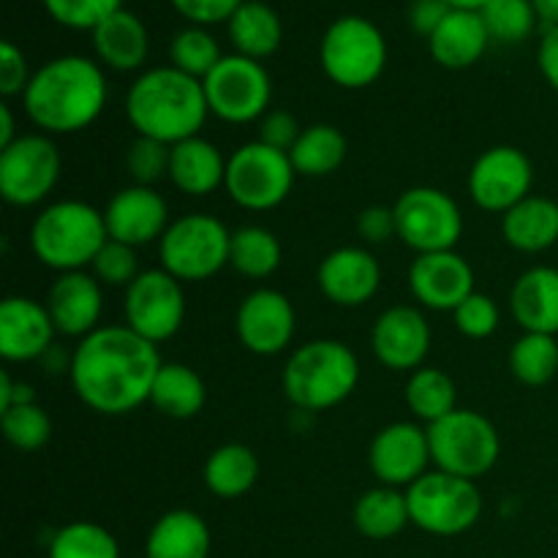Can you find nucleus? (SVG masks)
Listing matches in <instances>:
<instances>
[{
  "label": "nucleus",
  "mask_w": 558,
  "mask_h": 558,
  "mask_svg": "<svg viewBox=\"0 0 558 558\" xmlns=\"http://www.w3.org/2000/svg\"><path fill=\"white\" fill-rule=\"evenodd\" d=\"M161 365L156 343L145 341L125 325H109L76 343L69 376L76 398L90 412L123 417L142 403H150Z\"/></svg>",
  "instance_id": "nucleus-1"
},
{
  "label": "nucleus",
  "mask_w": 558,
  "mask_h": 558,
  "mask_svg": "<svg viewBox=\"0 0 558 558\" xmlns=\"http://www.w3.org/2000/svg\"><path fill=\"white\" fill-rule=\"evenodd\" d=\"M107 98V74L98 60L60 54L33 71L22 107L41 134L63 136L90 129L101 118Z\"/></svg>",
  "instance_id": "nucleus-2"
},
{
  "label": "nucleus",
  "mask_w": 558,
  "mask_h": 558,
  "mask_svg": "<svg viewBox=\"0 0 558 558\" xmlns=\"http://www.w3.org/2000/svg\"><path fill=\"white\" fill-rule=\"evenodd\" d=\"M210 107L202 80L183 74L174 65L147 69L134 80L125 96V118L136 136L158 140L163 145L199 136Z\"/></svg>",
  "instance_id": "nucleus-3"
},
{
  "label": "nucleus",
  "mask_w": 558,
  "mask_h": 558,
  "mask_svg": "<svg viewBox=\"0 0 558 558\" xmlns=\"http://www.w3.org/2000/svg\"><path fill=\"white\" fill-rule=\"evenodd\" d=\"M360 381V360L336 338H316L289 354L283 365V396L300 412H330L341 407Z\"/></svg>",
  "instance_id": "nucleus-4"
},
{
  "label": "nucleus",
  "mask_w": 558,
  "mask_h": 558,
  "mask_svg": "<svg viewBox=\"0 0 558 558\" xmlns=\"http://www.w3.org/2000/svg\"><path fill=\"white\" fill-rule=\"evenodd\" d=\"M109 240L104 210L82 199H60L44 207L31 223V251L54 272H76L93 265Z\"/></svg>",
  "instance_id": "nucleus-5"
},
{
  "label": "nucleus",
  "mask_w": 558,
  "mask_h": 558,
  "mask_svg": "<svg viewBox=\"0 0 558 558\" xmlns=\"http://www.w3.org/2000/svg\"><path fill=\"white\" fill-rule=\"evenodd\" d=\"M319 63L327 80L338 87H371L387 69L385 33L360 14L338 16L322 36Z\"/></svg>",
  "instance_id": "nucleus-6"
},
{
  "label": "nucleus",
  "mask_w": 558,
  "mask_h": 558,
  "mask_svg": "<svg viewBox=\"0 0 558 558\" xmlns=\"http://www.w3.org/2000/svg\"><path fill=\"white\" fill-rule=\"evenodd\" d=\"M232 232L207 213L174 218L158 240V259L169 276L183 281H207L229 265Z\"/></svg>",
  "instance_id": "nucleus-7"
},
{
  "label": "nucleus",
  "mask_w": 558,
  "mask_h": 558,
  "mask_svg": "<svg viewBox=\"0 0 558 558\" xmlns=\"http://www.w3.org/2000/svg\"><path fill=\"white\" fill-rule=\"evenodd\" d=\"M428 439L430 458L439 472L474 483L485 477L501 456V436L496 425L472 409H456L445 420L428 425Z\"/></svg>",
  "instance_id": "nucleus-8"
},
{
  "label": "nucleus",
  "mask_w": 558,
  "mask_h": 558,
  "mask_svg": "<svg viewBox=\"0 0 558 558\" xmlns=\"http://www.w3.org/2000/svg\"><path fill=\"white\" fill-rule=\"evenodd\" d=\"M412 523L434 537H458L477 526L483 494L474 480L434 469L407 488Z\"/></svg>",
  "instance_id": "nucleus-9"
},
{
  "label": "nucleus",
  "mask_w": 558,
  "mask_h": 558,
  "mask_svg": "<svg viewBox=\"0 0 558 558\" xmlns=\"http://www.w3.org/2000/svg\"><path fill=\"white\" fill-rule=\"evenodd\" d=\"M298 172L292 167L289 153L276 150L265 142L254 140L240 145L227 158V189L229 199L243 210L265 213L276 210L292 194V185Z\"/></svg>",
  "instance_id": "nucleus-10"
},
{
  "label": "nucleus",
  "mask_w": 558,
  "mask_h": 558,
  "mask_svg": "<svg viewBox=\"0 0 558 558\" xmlns=\"http://www.w3.org/2000/svg\"><path fill=\"white\" fill-rule=\"evenodd\" d=\"M396 210V232L407 248L414 254H436V251H456L463 238V213L447 191L434 185H414L403 191Z\"/></svg>",
  "instance_id": "nucleus-11"
},
{
  "label": "nucleus",
  "mask_w": 558,
  "mask_h": 558,
  "mask_svg": "<svg viewBox=\"0 0 558 558\" xmlns=\"http://www.w3.org/2000/svg\"><path fill=\"white\" fill-rule=\"evenodd\" d=\"M210 114L223 123H254L270 112L272 80L262 60L245 54H223L221 63L202 80Z\"/></svg>",
  "instance_id": "nucleus-12"
},
{
  "label": "nucleus",
  "mask_w": 558,
  "mask_h": 558,
  "mask_svg": "<svg viewBox=\"0 0 558 558\" xmlns=\"http://www.w3.org/2000/svg\"><path fill=\"white\" fill-rule=\"evenodd\" d=\"M63 169L58 145L47 134H20L0 150V196L11 207H36L54 191Z\"/></svg>",
  "instance_id": "nucleus-13"
},
{
  "label": "nucleus",
  "mask_w": 558,
  "mask_h": 558,
  "mask_svg": "<svg viewBox=\"0 0 558 558\" xmlns=\"http://www.w3.org/2000/svg\"><path fill=\"white\" fill-rule=\"evenodd\" d=\"M125 327L150 343H163L174 338L185 319L183 283L169 276L163 267L142 270L136 281L125 289L123 300Z\"/></svg>",
  "instance_id": "nucleus-14"
},
{
  "label": "nucleus",
  "mask_w": 558,
  "mask_h": 558,
  "mask_svg": "<svg viewBox=\"0 0 558 558\" xmlns=\"http://www.w3.org/2000/svg\"><path fill=\"white\" fill-rule=\"evenodd\" d=\"M534 167L521 147L496 145L488 147L469 169V196L485 213L507 210L532 196Z\"/></svg>",
  "instance_id": "nucleus-15"
},
{
  "label": "nucleus",
  "mask_w": 558,
  "mask_h": 558,
  "mask_svg": "<svg viewBox=\"0 0 558 558\" xmlns=\"http://www.w3.org/2000/svg\"><path fill=\"white\" fill-rule=\"evenodd\" d=\"M430 439L428 428L417 423H390L374 436L368 450V466L379 485L403 488L414 485L423 474H428Z\"/></svg>",
  "instance_id": "nucleus-16"
},
{
  "label": "nucleus",
  "mask_w": 558,
  "mask_h": 558,
  "mask_svg": "<svg viewBox=\"0 0 558 558\" xmlns=\"http://www.w3.org/2000/svg\"><path fill=\"white\" fill-rule=\"evenodd\" d=\"M234 327H238L240 343L251 354L276 357L292 343L298 314H294L292 300L278 289H254L240 303Z\"/></svg>",
  "instance_id": "nucleus-17"
},
{
  "label": "nucleus",
  "mask_w": 558,
  "mask_h": 558,
  "mask_svg": "<svg viewBox=\"0 0 558 558\" xmlns=\"http://www.w3.org/2000/svg\"><path fill=\"white\" fill-rule=\"evenodd\" d=\"M430 325L414 305H392L381 311L371 330V347L376 360L390 371L423 368L430 352Z\"/></svg>",
  "instance_id": "nucleus-18"
},
{
  "label": "nucleus",
  "mask_w": 558,
  "mask_h": 558,
  "mask_svg": "<svg viewBox=\"0 0 558 558\" xmlns=\"http://www.w3.org/2000/svg\"><path fill=\"white\" fill-rule=\"evenodd\" d=\"M109 240L140 248V245L156 243L169 229L167 199L150 185H125L104 207Z\"/></svg>",
  "instance_id": "nucleus-19"
},
{
  "label": "nucleus",
  "mask_w": 558,
  "mask_h": 558,
  "mask_svg": "<svg viewBox=\"0 0 558 558\" xmlns=\"http://www.w3.org/2000/svg\"><path fill=\"white\" fill-rule=\"evenodd\" d=\"M319 292L341 308H360L381 287V267L363 245H341L319 262Z\"/></svg>",
  "instance_id": "nucleus-20"
},
{
  "label": "nucleus",
  "mask_w": 558,
  "mask_h": 558,
  "mask_svg": "<svg viewBox=\"0 0 558 558\" xmlns=\"http://www.w3.org/2000/svg\"><path fill=\"white\" fill-rule=\"evenodd\" d=\"M409 289L430 311H456L474 289V270L458 251L414 256L409 267Z\"/></svg>",
  "instance_id": "nucleus-21"
},
{
  "label": "nucleus",
  "mask_w": 558,
  "mask_h": 558,
  "mask_svg": "<svg viewBox=\"0 0 558 558\" xmlns=\"http://www.w3.org/2000/svg\"><path fill=\"white\" fill-rule=\"evenodd\" d=\"M54 330L47 305L33 298H5L0 303V357L5 363H33L47 357Z\"/></svg>",
  "instance_id": "nucleus-22"
},
{
  "label": "nucleus",
  "mask_w": 558,
  "mask_h": 558,
  "mask_svg": "<svg viewBox=\"0 0 558 558\" xmlns=\"http://www.w3.org/2000/svg\"><path fill=\"white\" fill-rule=\"evenodd\" d=\"M47 311L58 336L85 338L101 327L104 287L87 270L60 272L47 294Z\"/></svg>",
  "instance_id": "nucleus-23"
},
{
  "label": "nucleus",
  "mask_w": 558,
  "mask_h": 558,
  "mask_svg": "<svg viewBox=\"0 0 558 558\" xmlns=\"http://www.w3.org/2000/svg\"><path fill=\"white\" fill-rule=\"evenodd\" d=\"M512 319L523 332L558 336V267H529L510 292Z\"/></svg>",
  "instance_id": "nucleus-24"
},
{
  "label": "nucleus",
  "mask_w": 558,
  "mask_h": 558,
  "mask_svg": "<svg viewBox=\"0 0 558 558\" xmlns=\"http://www.w3.org/2000/svg\"><path fill=\"white\" fill-rule=\"evenodd\" d=\"M488 27H485L480 11H466V9H452L445 16L439 27L434 31V36L428 38L430 58L441 65V69L450 71H463L472 69L474 63H480L485 52L490 47Z\"/></svg>",
  "instance_id": "nucleus-25"
},
{
  "label": "nucleus",
  "mask_w": 558,
  "mask_h": 558,
  "mask_svg": "<svg viewBox=\"0 0 558 558\" xmlns=\"http://www.w3.org/2000/svg\"><path fill=\"white\" fill-rule=\"evenodd\" d=\"M90 36L98 63L104 69L120 71V74L140 71L150 52V33H147L145 22L129 9L114 11L101 25L93 27Z\"/></svg>",
  "instance_id": "nucleus-26"
},
{
  "label": "nucleus",
  "mask_w": 558,
  "mask_h": 558,
  "mask_svg": "<svg viewBox=\"0 0 558 558\" xmlns=\"http://www.w3.org/2000/svg\"><path fill=\"white\" fill-rule=\"evenodd\" d=\"M169 180L185 196H210L227 180V158L210 140L191 136L172 145Z\"/></svg>",
  "instance_id": "nucleus-27"
},
{
  "label": "nucleus",
  "mask_w": 558,
  "mask_h": 558,
  "mask_svg": "<svg viewBox=\"0 0 558 558\" xmlns=\"http://www.w3.org/2000/svg\"><path fill=\"white\" fill-rule=\"evenodd\" d=\"M210 526L194 510H169L153 523L145 543V558H207Z\"/></svg>",
  "instance_id": "nucleus-28"
},
{
  "label": "nucleus",
  "mask_w": 558,
  "mask_h": 558,
  "mask_svg": "<svg viewBox=\"0 0 558 558\" xmlns=\"http://www.w3.org/2000/svg\"><path fill=\"white\" fill-rule=\"evenodd\" d=\"M501 234L521 254H543L558 243V202L526 196L501 216Z\"/></svg>",
  "instance_id": "nucleus-29"
},
{
  "label": "nucleus",
  "mask_w": 558,
  "mask_h": 558,
  "mask_svg": "<svg viewBox=\"0 0 558 558\" xmlns=\"http://www.w3.org/2000/svg\"><path fill=\"white\" fill-rule=\"evenodd\" d=\"M234 52L251 60H265L278 52L283 41V22L265 0H245L227 22Z\"/></svg>",
  "instance_id": "nucleus-30"
},
{
  "label": "nucleus",
  "mask_w": 558,
  "mask_h": 558,
  "mask_svg": "<svg viewBox=\"0 0 558 558\" xmlns=\"http://www.w3.org/2000/svg\"><path fill=\"white\" fill-rule=\"evenodd\" d=\"M259 472L262 466L256 452L240 441H229L207 456L202 477H205L207 490L218 499H240L254 488Z\"/></svg>",
  "instance_id": "nucleus-31"
},
{
  "label": "nucleus",
  "mask_w": 558,
  "mask_h": 558,
  "mask_svg": "<svg viewBox=\"0 0 558 558\" xmlns=\"http://www.w3.org/2000/svg\"><path fill=\"white\" fill-rule=\"evenodd\" d=\"M352 518L357 532L376 543L398 537L412 523L407 494L390 488V485H376V488L365 490L354 505Z\"/></svg>",
  "instance_id": "nucleus-32"
},
{
  "label": "nucleus",
  "mask_w": 558,
  "mask_h": 558,
  "mask_svg": "<svg viewBox=\"0 0 558 558\" xmlns=\"http://www.w3.org/2000/svg\"><path fill=\"white\" fill-rule=\"evenodd\" d=\"M207 387L194 368L183 363H163L153 385L150 403L172 420H191L205 409Z\"/></svg>",
  "instance_id": "nucleus-33"
},
{
  "label": "nucleus",
  "mask_w": 558,
  "mask_h": 558,
  "mask_svg": "<svg viewBox=\"0 0 558 558\" xmlns=\"http://www.w3.org/2000/svg\"><path fill=\"white\" fill-rule=\"evenodd\" d=\"M349 156V142L341 129L327 123H314L303 129L300 140L289 150L292 167L298 174L305 178H327L338 172Z\"/></svg>",
  "instance_id": "nucleus-34"
},
{
  "label": "nucleus",
  "mask_w": 558,
  "mask_h": 558,
  "mask_svg": "<svg viewBox=\"0 0 558 558\" xmlns=\"http://www.w3.org/2000/svg\"><path fill=\"white\" fill-rule=\"evenodd\" d=\"M283 251L276 234L259 223H248L232 232V245H229V267L251 281L270 278L281 267Z\"/></svg>",
  "instance_id": "nucleus-35"
},
{
  "label": "nucleus",
  "mask_w": 558,
  "mask_h": 558,
  "mask_svg": "<svg viewBox=\"0 0 558 558\" xmlns=\"http://www.w3.org/2000/svg\"><path fill=\"white\" fill-rule=\"evenodd\" d=\"M407 407L423 423L434 425L458 409V387L441 368H417L407 381Z\"/></svg>",
  "instance_id": "nucleus-36"
},
{
  "label": "nucleus",
  "mask_w": 558,
  "mask_h": 558,
  "mask_svg": "<svg viewBox=\"0 0 558 558\" xmlns=\"http://www.w3.org/2000/svg\"><path fill=\"white\" fill-rule=\"evenodd\" d=\"M510 371L521 385L545 387L558 374V341L543 332H523L510 349Z\"/></svg>",
  "instance_id": "nucleus-37"
},
{
  "label": "nucleus",
  "mask_w": 558,
  "mask_h": 558,
  "mask_svg": "<svg viewBox=\"0 0 558 558\" xmlns=\"http://www.w3.org/2000/svg\"><path fill=\"white\" fill-rule=\"evenodd\" d=\"M221 58L223 52L218 47V38L207 27L189 25L174 33L169 41V65L194 80H205L221 63Z\"/></svg>",
  "instance_id": "nucleus-38"
},
{
  "label": "nucleus",
  "mask_w": 558,
  "mask_h": 558,
  "mask_svg": "<svg viewBox=\"0 0 558 558\" xmlns=\"http://www.w3.org/2000/svg\"><path fill=\"white\" fill-rule=\"evenodd\" d=\"M49 558H120V545L101 523L74 521L54 532Z\"/></svg>",
  "instance_id": "nucleus-39"
},
{
  "label": "nucleus",
  "mask_w": 558,
  "mask_h": 558,
  "mask_svg": "<svg viewBox=\"0 0 558 558\" xmlns=\"http://www.w3.org/2000/svg\"><path fill=\"white\" fill-rule=\"evenodd\" d=\"M480 16L488 27L490 41L499 44L526 41L539 22L532 0H488L480 9Z\"/></svg>",
  "instance_id": "nucleus-40"
},
{
  "label": "nucleus",
  "mask_w": 558,
  "mask_h": 558,
  "mask_svg": "<svg viewBox=\"0 0 558 558\" xmlns=\"http://www.w3.org/2000/svg\"><path fill=\"white\" fill-rule=\"evenodd\" d=\"M5 441L20 452H38L52 439V420L38 403H16L0 414Z\"/></svg>",
  "instance_id": "nucleus-41"
},
{
  "label": "nucleus",
  "mask_w": 558,
  "mask_h": 558,
  "mask_svg": "<svg viewBox=\"0 0 558 558\" xmlns=\"http://www.w3.org/2000/svg\"><path fill=\"white\" fill-rule=\"evenodd\" d=\"M47 14L69 31H93L123 9V0H41Z\"/></svg>",
  "instance_id": "nucleus-42"
},
{
  "label": "nucleus",
  "mask_w": 558,
  "mask_h": 558,
  "mask_svg": "<svg viewBox=\"0 0 558 558\" xmlns=\"http://www.w3.org/2000/svg\"><path fill=\"white\" fill-rule=\"evenodd\" d=\"M90 272L98 278L101 287L129 289L142 272L140 259H136V248L118 243V240H107L104 248L96 254V259H93Z\"/></svg>",
  "instance_id": "nucleus-43"
},
{
  "label": "nucleus",
  "mask_w": 558,
  "mask_h": 558,
  "mask_svg": "<svg viewBox=\"0 0 558 558\" xmlns=\"http://www.w3.org/2000/svg\"><path fill=\"white\" fill-rule=\"evenodd\" d=\"M169 158L172 147L158 140L136 136L134 145L125 153V169H129L134 185H156L161 178H169Z\"/></svg>",
  "instance_id": "nucleus-44"
},
{
  "label": "nucleus",
  "mask_w": 558,
  "mask_h": 558,
  "mask_svg": "<svg viewBox=\"0 0 558 558\" xmlns=\"http://www.w3.org/2000/svg\"><path fill=\"white\" fill-rule=\"evenodd\" d=\"M456 327L472 341H485L499 330V305L490 294L472 292L456 311Z\"/></svg>",
  "instance_id": "nucleus-45"
},
{
  "label": "nucleus",
  "mask_w": 558,
  "mask_h": 558,
  "mask_svg": "<svg viewBox=\"0 0 558 558\" xmlns=\"http://www.w3.org/2000/svg\"><path fill=\"white\" fill-rule=\"evenodd\" d=\"M169 3L183 20H189V25L210 27L232 20V14L245 0H169Z\"/></svg>",
  "instance_id": "nucleus-46"
},
{
  "label": "nucleus",
  "mask_w": 558,
  "mask_h": 558,
  "mask_svg": "<svg viewBox=\"0 0 558 558\" xmlns=\"http://www.w3.org/2000/svg\"><path fill=\"white\" fill-rule=\"evenodd\" d=\"M31 69H27V58L14 41L0 44V96L14 98L22 96L31 85Z\"/></svg>",
  "instance_id": "nucleus-47"
},
{
  "label": "nucleus",
  "mask_w": 558,
  "mask_h": 558,
  "mask_svg": "<svg viewBox=\"0 0 558 558\" xmlns=\"http://www.w3.org/2000/svg\"><path fill=\"white\" fill-rule=\"evenodd\" d=\"M300 134H303V125L298 123V118L292 112H287V109H270L259 120V136L256 140L276 147V150L289 153L294 147V142L300 140Z\"/></svg>",
  "instance_id": "nucleus-48"
},
{
  "label": "nucleus",
  "mask_w": 558,
  "mask_h": 558,
  "mask_svg": "<svg viewBox=\"0 0 558 558\" xmlns=\"http://www.w3.org/2000/svg\"><path fill=\"white\" fill-rule=\"evenodd\" d=\"M357 234L368 245H381L390 238H398L396 210L385 205L365 207V210L357 216Z\"/></svg>",
  "instance_id": "nucleus-49"
},
{
  "label": "nucleus",
  "mask_w": 558,
  "mask_h": 558,
  "mask_svg": "<svg viewBox=\"0 0 558 558\" xmlns=\"http://www.w3.org/2000/svg\"><path fill=\"white\" fill-rule=\"evenodd\" d=\"M450 11L452 5L445 3V0H412L407 11L409 27H412L414 33H420V36L430 38Z\"/></svg>",
  "instance_id": "nucleus-50"
},
{
  "label": "nucleus",
  "mask_w": 558,
  "mask_h": 558,
  "mask_svg": "<svg viewBox=\"0 0 558 558\" xmlns=\"http://www.w3.org/2000/svg\"><path fill=\"white\" fill-rule=\"evenodd\" d=\"M537 63L545 82L558 93V25L543 33V41H539L537 49Z\"/></svg>",
  "instance_id": "nucleus-51"
},
{
  "label": "nucleus",
  "mask_w": 558,
  "mask_h": 558,
  "mask_svg": "<svg viewBox=\"0 0 558 558\" xmlns=\"http://www.w3.org/2000/svg\"><path fill=\"white\" fill-rule=\"evenodd\" d=\"M16 123H14V114H11V107L9 104H0V150L3 147H9L11 142L16 140Z\"/></svg>",
  "instance_id": "nucleus-52"
},
{
  "label": "nucleus",
  "mask_w": 558,
  "mask_h": 558,
  "mask_svg": "<svg viewBox=\"0 0 558 558\" xmlns=\"http://www.w3.org/2000/svg\"><path fill=\"white\" fill-rule=\"evenodd\" d=\"M532 3H534V11H537L539 22L545 25V31L558 25V0H532Z\"/></svg>",
  "instance_id": "nucleus-53"
},
{
  "label": "nucleus",
  "mask_w": 558,
  "mask_h": 558,
  "mask_svg": "<svg viewBox=\"0 0 558 558\" xmlns=\"http://www.w3.org/2000/svg\"><path fill=\"white\" fill-rule=\"evenodd\" d=\"M11 387H14V379H11V374H9V371H0V412L9 407Z\"/></svg>",
  "instance_id": "nucleus-54"
},
{
  "label": "nucleus",
  "mask_w": 558,
  "mask_h": 558,
  "mask_svg": "<svg viewBox=\"0 0 558 558\" xmlns=\"http://www.w3.org/2000/svg\"><path fill=\"white\" fill-rule=\"evenodd\" d=\"M445 3H450L452 9H466V11H480L483 9L488 0H445Z\"/></svg>",
  "instance_id": "nucleus-55"
}]
</instances>
